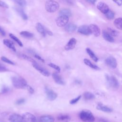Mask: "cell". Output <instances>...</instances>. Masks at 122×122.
I'll return each mask as SVG.
<instances>
[{
    "mask_svg": "<svg viewBox=\"0 0 122 122\" xmlns=\"http://www.w3.org/2000/svg\"><path fill=\"white\" fill-rule=\"evenodd\" d=\"M34 57L36 58H37V59H38L39 60H40L42 62H44V59H42L40 55H38V54H35L34 55Z\"/></svg>",
    "mask_w": 122,
    "mask_h": 122,
    "instance_id": "obj_42",
    "label": "cell"
},
{
    "mask_svg": "<svg viewBox=\"0 0 122 122\" xmlns=\"http://www.w3.org/2000/svg\"><path fill=\"white\" fill-rule=\"evenodd\" d=\"M60 7L59 4L54 0H47L45 4V8L47 11L53 13L57 11Z\"/></svg>",
    "mask_w": 122,
    "mask_h": 122,
    "instance_id": "obj_2",
    "label": "cell"
},
{
    "mask_svg": "<svg viewBox=\"0 0 122 122\" xmlns=\"http://www.w3.org/2000/svg\"><path fill=\"white\" fill-rule=\"evenodd\" d=\"M46 34H48L49 35H50V36H51V35H52V34H53L52 32L51 31H50V30H47V31H46Z\"/></svg>",
    "mask_w": 122,
    "mask_h": 122,
    "instance_id": "obj_47",
    "label": "cell"
},
{
    "mask_svg": "<svg viewBox=\"0 0 122 122\" xmlns=\"http://www.w3.org/2000/svg\"><path fill=\"white\" fill-rule=\"evenodd\" d=\"M34 122H41V121L40 120V119H39V120H37V119H36V121H35Z\"/></svg>",
    "mask_w": 122,
    "mask_h": 122,
    "instance_id": "obj_48",
    "label": "cell"
},
{
    "mask_svg": "<svg viewBox=\"0 0 122 122\" xmlns=\"http://www.w3.org/2000/svg\"><path fill=\"white\" fill-rule=\"evenodd\" d=\"M1 60H2L3 61H4V62H6V63H8V64H11V65H14V64H15V63H14L13 62H12L11 61H10V60H9L8 58H6V57H5L2 56V57H1Z\"/></svg>",
    "mask_w": 122,
    "mask_h": 122,
    "instance_id": "obj_35",
    "label": "cell"
},
{
    "mask_svg": "<svg viewBox=\"0 0 122 122\" xmlns=\"http://www.w3.org/2000/svg\"><path fill=\"white\" fill-rule=\"evenodd\" d=\"M78 32L85 35H89L91 34L89 27L87 25H82L79 27L78 29Z\"/></svg>",
    "mask_w": 122,
    "mask_h": 122,
    "instance_id": "obj_13",
    "label": "cell"
},
{
    "mask_svg": "<svg viewBox=\"0 0 122 122\" xmlns=\"http://www.w3.org/2000/svg\"><path fill=\"white\" fill-rule=\"evenodd\" d=\"M7 68L2 63L0 62V72H4L7 71Z\"/></svg>",
    "mask_w": 122,
    "mask_h": 122,
    "instance_id": "obj_38",
    "label": "cell"
},
{
    "mask_svg": "<svg viewBox=\"0 0 122 122\" xmlns=\"http://www.w3.org/2000/svg\"><path fill=\"white\" fill-rule=\"evenodd\" d=\"M86 50L87 53L89 54V56L91 57V58H92V59L93 61H94L95 62H97L98 61V58H97V57L95 55L94 53L90 48H86Z\"/></svg>",
    "mask_w": 122,
    "mask_h": 122,
    "instance_id": "obj_26",
    "label": "cell"
},
{
    "mask_svg": "<svg viewBox=\"0 0 122 122\" xmlns=\"http://www.w3.org/2000/svg\"><path fill=\"white\" fill-rule=\"evenodd\" d=\"M26 88L27 89L28 91L30 93L32 94V93H34V90L33 88H32V87H31L30 86L27 85V86H26Z\"/></svg>",
    "mask_w": 122,
    "mask_h": 122,
    "instance_id": "obj_39",
    "label": "cell"
},
{
    "mask_svg": "<svg viewBox=\"0 0 122 122\" xmlns=\"http://www.w3.org/2000/svg\"><path fill=\"white\" fill-rule=\"evenodd\" d=\"M20 56L22 58H23V59L24 60H26L27 61H30V62H31L32 63L33 62H35V61L33 59H32L31 57L28 56V55H25V54H21L20 55Z\"/></svg>",
    "mask_w": 122,
    "mask_h": 122,
    "instance_id": "obj_32",
    "label": "cell"
},
{
    "mask_svg": "<svg viewBox=\"0 0 122 122\" xmlns=\"http://www.w3.org/2000/svg\"><path fill=\"white\" fill-rule=\"evenodd\" d=\"M20 35L23 37L27 38H30L33 37V34L27 31H22L20 32Z\"/></svg>",
    "mask_w": 122,
    "mask_h": 122,
    "instance_id": "obj_29",
    "label": "cell"
},
{
    "mask_svg": "<svg viewBox=\"0 0 122 122\" xmlns=\"http://www.w3.org/2000/svg\"><path fill=\"white\" fill-rule=\"evenodd\" d=\"M24 122H34L37 119L36 117L31 113L26 112L22 115Z\"/></svg>",
    "mask_w": 122,
    "mask_h": 122,
    "instance_id": "obj_12",
    "label": "cell"
},
{
    "mask_svg": "<svg viewBox=\"0 0 122 122\" xmlns=\"http://www.w3.org/2000/svg\"><path fill=\"white\" fill-rule=\"evenodd\" d=\"M88 2L92 4H94L95 2L96 1V0H86Z\"/></svg>",
    "mask_w": 122,
    "mask_h": 122,
    "instance_id": "obj_46",
    "label": "cell"
},
{
    "mask_svg": "<svg viewBox=\"0 0 122 122\" xmlns=\"http://www.w3.org/2000/svg\"><path fill=\"white\" fill-rule=\"evenodd\" d=\"M11 81L13 86L17 89L26 88L27 83L26 81L21 77L14 76L11 78Z\"/></svg>",
    "mask_w": 122,
    "mask_h": 122,
    "instance_id": "obj_1",
    "label": "cell"
},
{
    "mask_svg": "<svg viewBox=\"0 0 122 122\" xmlns=\"http://www.w3.org/2000/svg\"><path fill=\"white\" fill-rule=\"evenodd\" d=\"M13 0L19 5L22 7L25 6L27 4V2L26 0Z\"/></svg>",
    "mask_w": 122,
    "mask_h": 122,
    "instance_id": "obj_33",
    "label": "cell"
},
{
    "mask_svg": "<svg viewBox=\"0 0 122 122\" xmlns=\"http://www.w3.org/2000/svg\"><path fill=\"white\" fill-rule=\"evenodd\" d=\"M52 77L55 83L59 85H64L65 82L61 76L57 72H54L52 74Z\"/></svg>",
    "mask_w": 122,
    "mask_h": 122,
    "instance_id": "obj_9",
    "label": "cell"
},
{
    "mask_svg": "<svg viewBox=\"0 0 122 122\" xmlns=\"http://www.w3.org/2000/svg\"><path fill=\"white\" fill-rule=\"evenodd\" d=\"M25 102V99L23 98H21V99H20L18 100H17L16 102V104L17 105H20L22 103H23Z\"/></svg>",
    "mask_w": 122,
    "mask_h": 122,
    "instance_id": "obj_40",
    "label": "cell"
},
{
    "mask_svg": "<svg viewBox=\"0 0 122 122\" xmlns=\"http://www.w3.org/2000/svg\"><path fill=\"white\" fill-rule=\"evenodd\" d=\"M77 29V26L73 23H69L66 25L65 30L66 31L69 32H72L74 31Z\"/></svg>",
    "mask_w": 122,
    "mask_h": 122,
    "instance_id": "obj_23",
    "label": "cell"
},
{
    "mask_svg": "<svg viewBox=\"0 0 122 122\" xmlns=\"http://www.w3.org/2000/svg\"><path fill=\"white\" fill-rule=\"evenodd\" d=\"M83 96L86 100H92L95 98L94 95L89 92H85L83 94Z\"/></svg>",
    "mask_w": 122,
    "mask_h": 122,
    "instance_id": "obj_28",
    "label": "cell"
},
{
    "mask_svg": "<svg viewBox=\"0 0 122 122\" xmlns=\"http://www.w3.org/2000/svg\"><path fill=\"white\" fill-rule=\"evenodd\" d=\"M105 78L108 85L114 89H117L119 87V82L117 79L113 76H109L107 74L105 75Z\"/></svg>",
    "mask_w": 122,
    "mask_h": 122,
    "instance_id": "obj_4",
    "label": "cell"
},
{
    "mask_svg": "<svg viewBox=\"0 0 122 122\" xmlns=\"http://www.w3.org/2000/svg\"><path fill=\"white\" fill-rule=\"evenodd\" d=\"M9 89L8 87H4L1 90V92L3 93H5L9 91Z\"/></svg>",
    "mask_w": 122,
    "mask_h": 122,
    "instance_id": "obj_45",
    "label": "cell"
},
{
    "mask_svg": "<svg viewBox=\"0 0 122 122\" xmlns=\"http://www.w3.org/2000/svg\"><path fill=\"white\" fill-rule=\"evenodd\" d=\"M3 44L6 45L7 47H8L9 48L11 49L12 51H16V48L15 47V46L13 43L12 41H11L8 40V39H4L3 41Z\"/></svg>",
    "mask_w": 122,
    "mask_h": 122,
    "instance_id": "obj_18",
    "label": "cell"
},
{
    "mask_svg": "<svg viewBox=\"0 0 122 122\" xmlns=\"http://www.w3.org/2000/svg\"><path fill=\"white\" fill-rule=\"evenodd\" d=\"M112 1L118 6H121L122 5V0H112Z\"/></svg>",
    "mask_w": 122,
    "mask_h": 122,
    "instance_id": "obj_43",
    "label": "cell"
},
{
    "mask_svg": "<svg viewBox=\"0 0 122 122\" xmlns=\"http://www.w3.org/2000/svg\"><path fill=\"white\" fill-rule=\"evenodd\" d=\"M76 42H77V41L75 38H71L69 40V41L68 42V43L64 46L65 50L66 51H69L73 49L75 47Z\"/></svg>",
    "mask_w": 122,
    "mask_h": 122,
    "instance_id": "obj_15",
    "label": "cell"
},
{
    "mask_svg": "<svg viewBox=\"0 0 122 122\" xmlns=\"http://www.w3.org/2000/svg\"><path fill=\"white\" fill-rule=\"evenodd\" d=\"M9 36L13 40L15 41H16L18 45L20 46V47H22L23 46V44L22 43V42L20 40V39H19L16 36H15L14 35H13L12 33H10L9 34Z\"/></svg>",
    "mask_w": 122,
    "mask_h": 122,
    "instance_id": "obj_30",
    "label": "cell"
},
{
    "mask_svg": "<svg viewBox=\"0 0 122 122\" xmlns=\"http://www.w3.org/2000/svg\"><path fill=\"white\" fill-rule=\"evenodd\" d=\"M9 120L10 122H24L22 116L16 113L10 115L9 116Z\"/></svg>",
    "mask_w": 122,
    "mask_h": 122,
    "instance_id": "obj_10",
    "label": "cell"
},
{
    "mask_svg": "<svg viewBox=\"0 0 122 122\" xmlns=\"http://www.w3.org/2000/svg\"><path fill=\"white\" fill-rule=\"evenodd\" d=\"M113 24L117 29L122 30V18L116 19L114 20Z\"/></svg>",
    "mask_w": 122,
    "mask_h": 122,
    "instance_id": "obj_25",
    "label": "cell"
},
{
    "mask_svg": "<svg viewBox=\"0 0 122 122\" xmlns=\"http://www.w3.org/2000/svg\"><path fill=\"white\" fill-rule=\"evenodd\" d=\"M48 65H49L50 67L52 68L53 69H55V70L57 71H59V72H60V71H61V68H60V67L59 66H58V65H56V64H54V63H50L48 64Z\"/></svg>",
    "mask_w": 122,
    "mask_h": 122,
    "instance_id": "obj_36",
    "label": "cell"
},
{
    "mask_svg": "<svg viewBox=\"0 0 122 122\" xmlns=\"http://www.w3.org/2000/svg\"><path fill=\"white\" fill-rule=\"evenodd\" d=\"M81 120L84 122H94L95 118L92 112L87 110L82 111L79 115Z\"/></svg>",
    "mask_w": 122,
    "mask_h": 122,
    "instance_id": "obj_3",
    "label": "cell"
},
{
    "mask_svg": "<svg viewBox=\"0 0 122 122\" xmlns=\"http://www.w3.org/2000/svg\"><path fill=\"white\" fill-rule=\"evenodd\" d=\"M83 61H84V63L86 65L88 66L89 67H90V68H91L92 69H93L94 70H100V68L98 66L93 64L89 60H88L87 59H84Z\"/></svg>",
    "mask_w": 122,
    "mask_h": 122,
    "instance_id": "obj_24",
    "label": "cell"
},
{
    "mask_svg": "<svg viewBox=\"0 0 122 122\" xmlns=\"http://www.w3.org/2000/svg\"><path fill=\"white\" fill-rule=\"evenodd\" d=\"M81 95H79V96L77 97L76 98L71 100L70 102V103L71 104H73L76 103L79 101V100L81 99Z\"/></svg>",
    "mask_w": 122,
    "mask_h": 122,
    "instance_id": "obj_37",
    "label": "cell"
},
{
    "mask_svg": "<svg viewBox=\"0 0 122 122\" xmlns=\"http://www.w3.org/2000/svg\"><path fill=\"white\" fill-rule=\"evenodd\" d=\"M102 36L103 38L107 41L110 42H112L114 41V39L113 38L112 36L105 30H103L102 31Z\"/></svg>",
    "mask_w": 122,
    "mask_h": 122,
    "instance_id": "obj_17",
    "label": "cell"
},
{
    "mask_svg": "<svg viewBox=\"0 0 122 122\" xmlns=\"http://www.w3.org/2000/svg\"><path fill=\"white\" fill-rule=\"evenodd\" d=\"M36 28L37 31L40 33H41L42 36H46V30H45L44 27L41 23H40L39 22L37 23L36 25Z\"/></svg>",
    "mask_w": 122,
    "mask_h": 122,
    "instance_id": "obj_19",
    "label": "cell"
},
{
    "mask_svg": "<svg viewBox=\"0 0 122 122\" xmlns=\"http://www.w3.org/2000/svg\"><path fill=\"white\" fill-rule=\"evenodd\" d=\"M97 8L103 14H106L110 10L109 6L103 2H99L97 5Z\"/></svg>",
    "mask_w": 122,
    "mask_h": 122,
    "instance_id": "obj_11",
    "label": "cell"
},
{
    "mask_svg": "<svg viewBox=\"0 0 122 122\" xmlns=\"http://www.w3.org/2000/svg\"><path fill=\"white\" fill-rule=\"evenodd\" d=\"M15 10L18 13V14L24 20H27L28 18L27 14L24 12L23 10L19 7H15Z\"/></svg>",
    "mask_w": 122,
    "mask_h": 122,
    "instance_id": "obj_21",
    "label": "cell"
},
{
    "mask_svg": "<svg viewBox=\"0 0 122 122\" xmlns=\"http://www.w3.org/2000/svg\"><path fill=\"white\" fill-rule=\"evenodd\" d=\"M32 65L33 67L37 70L39 72H40L42 75H43L44 76L48 77L50 75V72L45 68H43L41 66L39 65L36 61L32 63Z\"/></svg>",
    "mask_w": 122,
    "mask_h": 122,
    "instance_id": "obj_6",
    "label": "cell"
},
{
    "mask_svg": "<svg viewBox=\"0 0 122 122\" xmlns=\"http://www.w3.org/2000/svg\"><path fill=\"white\" fill-rule=\"evenodd\" d=\"M107 31L112 36H116L118 35V32L110 28H108Z\"/></svg>",
    "mask_w": 122,
    "mask_h": 122,
    "instance_id": "obj_34",
    "label": "cell"
},
{
    "mask_svg": "<svg viewBox=\"0 0 122 122\" xmlns=\"http://www.w3.org/2000/svg\"><path fill=\"white\" fill-rule=\"evenodd\" d=\"M59 14L61 15H65L67 16H70L71 15V10L68 9H62L59 11Z\"/></svg>",
    "mask_w": 122,
    "mask_h": 122,
    "instance_id": "obj_27",
    "label": "cell"
},
{
    "mask_svg": "<svg viewBox=\"0 0 122 122\" xmlns=\"http://www.w3.org/2000/svg\"><path fill=\"white\" fill-rule=\"evenodd\" d=\"M0 122H6L5 121L3 120H1V119H0Z\"/></svg>",
    "mask_w": 122,
    "mask_h": 122,
    "instance_id": "obj_49",
    "label": "cell"
},
{
    "mask_svg": "<svg viewBox=\"0 0 122 122\" xmlns=\"http://www.w3.org/2000/svg\"><path fill=\"white\" fill-rule=\"evenodd\" d=\"M0 6L4 8H9V6L7 5V4H6L5 2H4V1H2L1 0H0Z\"/></svg>",
    "mask_w": 122,
    "mask_h": 122,
    "instance_id": "obj_41",
    "label": "cell"
},
{
    "mask_svg": "<svg viewBox=\"0 0 122 122\" xmlns=\"http://www.w3.org/2000/svg\"><path fill=\"white\" fill-rule=\"evenodd\" d=\"M45 92L47 99L51 101H54L57 97V93L55 92H54L53 90L49 88V87H45Z\"/></svg>",
    "mask_w": 122,
    "mask_h": 122,
    "instance_id": "obj_7",
    "label": "cell"
},
{
    "mask_svg": "<svg viewBox=\"0 0 122 122\" xmlns=\"http://www.w3.org/2000/svg\"><path fill=\"white\" fill-rule=\"evenodd\" d=\"M106 17L109 20L113 19L114 17V13L111 10H109L106 14H105Z\"/></svg>",
    "mask_w": 122,
    "mask_h": 122,
    "instance_id": "obj_31",
    "label": "cell"
},
{
    "mask_svg": "<svg viewBox=\"0 0 122 122\" xmlns=\"http://www.w3.org/2000/svg\"><path fill=\"white\" fill-rule=\"evenodd\" d=\"M0 34L2 36H5L6 35V32L3 30L2 28H1L0 26Z\"/></svg>",
    "mask_w": 122,
    "mask_h": 122,
    "instance_id": "obj_44",
    "label": "cell"
},
{
    "mask_svg": "<svg viewBox=\"0 0 122 122\" xmlns=\"http://www.w3.org/2000/svg\"><path fill=\"white\" fill-rule=\"evenodd\" d=\"M57 119L61 122H69L71 120V117L67 114H61L57 117Z\"/></svg>",
    "mask_w": 122,
    "mask_h": 122,
    "instance_id": "obj_22",
    "label": "cell"
},
{
    "mask_svg": "<svg viewBox=\"0 0 122 122\" xmlns=\"http://www.w3.org/2000/svg\"><path fill=\"white\" fill-rule=\"evenodd\" d=\"M40 120L41 122H54V118L51 115H45L41 116Z\"/></svg>",
    "mask_w": 122,
    "mask_h": 122,
    "instance_id": "obj_16",
    "label": "cell"
},
{
    "mask_svg": "<svg viewBox=\"0 0 122 122\" xmlns=\"http://www.w3.org/2000/svg\"><path fill=\"white\" fill-rule=\"evenodd\" d=\"M69 17L65 15H61L56 19V23L58 27H62L66 26L69 21Z\"/></svg>",
    "mask_w": 122,
    "mask_h": 122,
    "instance_id": "obj_5",
    "label": "cell"
},
{
    "mask_svg": "<svg viewBox=\"0 0 122 122\" xmlns=\"http://www.w3.org/2000/svg\"><path fill=\"white\" fill-rule=\"evenodd\" d=\"M90 31L91 32V33H92L95 36L98 37L100 35L101 31H100V29L99 28V27L93 24H92L90 25L89 26Z\"/></svg>",
    "mask_w": 122,
    "mask_h": 122,
    "instance_id": "obj_14",
    "label": "cell"
},
{
    "mask_svg": "<svg viewBox=\"0 0 122 122\" xmlns=\"http://www.w3.org/2000/svg\"><path fill=\"white\" fill-rule=\"evenodd\" d=\"M106 64L110 67L114 69L117 67V63L116 59L112 56H109L105 59Z\"/></svg>",
    "mask_w": 122,
    "mask_h": 122,
    "instance_id": "obj_8",
    "label": "cell"
},
{
    "mask_svg": "<svg viewBox=\"0 0 122 122\" xmlns=\"http://www.w3.org/2000/svg\"><path fill=\"white\" fill-rule=\"evenodd\" d=\"M96 108L97 110L102 111V112H112V109H111L110 108L102 104L99 103L97 105Z\"/></svg>",
    "mask_w": 122,
    "mask_h": 122,
    "instance_id": "obj_20",
    "label": "cell"
}]
</instances>
